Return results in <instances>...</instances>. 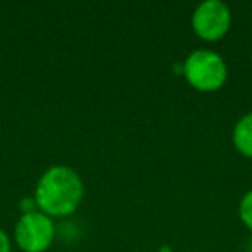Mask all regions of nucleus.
Wrapping results in <instances>:
<instances>
[{"label": "nucleus", "mask_w": 252, "mask_h": 252, "mask_svg": "<svg viewBox=\"0 0 252 252\" xmlns=\"http://www.w3.org/2000/svg\"><path fill=\"white\" fill-rule=\"evenodd\" d=\"M85 197V183L80 173L66 164H52L36 180L33 200L35 207L54 218L76 213Z\"/></svg>", "instance_id": "f257e3e1"}, {"label": "nucleus", "mask_w": 252, "mask_h": 252, "mask_svg": "<svg viewBox=\"0 0 252 252\" xmlns=\"http://www.w3.org/2000/svg\"><path fill=\"white\" fill-rule=\"evenodd\" d=\"M182 73L185 81L197 92L211 94L224 87L228 66L220 52L211 49H195L183 61Z\"/></svg>", "instance_id": "f03ea898"}, {"label": "nucleus", "mask_w": 252, "mask_h": 252, "mask_svg": "<svg viewBox=\"0 0 252 252\" xmlns=\"http://www.w3.org/2000/svg\"><path fill=\"white\" fill-rule=\"evenodd\" d=\"M56 238V223L35 209L23 213L14 226V242L21 252H45Z\"/></svg>", "instance_id": "7ed1b4c3"}, {"label": "nucleus", "mask_w": 252, "mask_h": 252, "mask_svg": "<svg viewBox=\"0 0 252 252\" xmlns=\"http://www.w3.org/2000/svg\"><path fill=\"white\" fill-rule=\"evenodd\" d=\"M192 30L204 42H218L231 28V11L221 0H202L190 18Z\"/></svg>", "instance_id": "20e7f679"}, {"label": "nucleus", "mask_w": 252, "mask_h": 252, "mask_svg": "<svg viewBox=\"0 0 252 252\" xmlns=\"http://www.w3.org/2000/svg\"><path fill=\"white\" fill-rule=\"evenodd\" d=\"M231 144L238 154L252 159V111L237 119L231 130Z\"/></svg>", "instance_id": "39448f33"}, {"label": "nucleus", "mask_w": 252, "mask_h": 252, "mask_svg": "<svg viewBox=\"0 0 252 252\" xmlns=\"http://www.w3.org/2000/svg\"><path fill=\"white\" fill-rule=\"evenodd\" d=\"M238 218L244 223V226L252 233V189L247 190L240 197V202H238Z\"/></svg>", "instance_id": "423d86ee"}, {"label": "nucleus", "mask_w": 252, "mask_h": 252, "mask_svg": "<svg viewBox=\"0 0 252 252\" xmlns=\"http://www.w3.org/2000/svg\"><path fill=\"white\" fill-rule=\"evenodd\" d=\"M0 252H12V240L7 231L0 228Z\"/></svg>", "instance_id": "0eeeda50"}, {"label": "nucleus", "mask_w": 252, "mask_h": 252, "mask_svg": "<svg viewBox=\"0 0 252 252\" xmlns=\"http://www.w3.org/2000/svg\"><path fill=\"white\" fill-rule=\"evenodd\" d=\"M247 252H252V238H251V242H249V249H247Z\"/></svg>", "instance_id": "6e6552de"}]
</instances>
